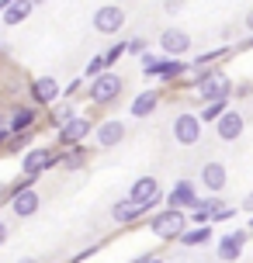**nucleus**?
I'll return each instance as SVG.
<instances>
[{"mask_svg": "<svg viewBox=\"0 0 253 263\" xmlns=\"http://www.w3.org/2000/svg\"><path fill=\"white\" fill-rule=\"evenodd\" d=\"M31 4H35V7H42V4H49V0H31Z\"/></svg>", "mask_w": 253, "mask_h": 263, "instance_id": "nucleus-47", "label": "nucleus"}, {"mask_svg": "<svg viewBox=\"0 0 253 263\" xmlns=\"http://www.w3.org/2000/svg\"><path fill=\"white\" fill-rule=\"evenodd\" d=\"M236 215H240V208H232V204H222V208L212 215V225H215V222H232Z\"/></svg>", "mask_w": 253, "mask_h": 263, "instance_id": "nucleus-31", "label": "nucleus"}, {"mask_svg": "<svg viewBox=\"0 0 253 263\" xmlns=\"http://www.w3.org/2000/svg\"><path fill=\"white\" fill-rule=\"evenodd\" d=\"M246 49H253V35H246V39L236 45V52H246Z\"/></svg>", "mask_w": 253, "mask_h": 263, "instance_id": "nucleus-39", "label": "nucleus"}, {"mask_svg": "<svg viewBox=\"0 0 253 263\" xmlns=\"http://www.w3.org/2000/svg\"><path fill=\"white\" fill-rule=\"evenodd\" d=\"M201 187H205L208 194H222V191L229 187V170H226V163H219V159L205 163V166H201Z\"/></svg>", "mask_w": 253, "mask_h": 263, "instance_id": "nucleus-16", "label": "nucleus"}, {"mask_svg": "<svg viewBox=\"0 0 253 263\" xmlns=\"http://www.w3.org/2000/svg\"><path fill=\"white\" fill-rule=\"evenodd\" d=\"M31 11H35V4L31 0H17V4H11L7 11H4V25H25L28 17H31Z\"/></svg>", "mask_w": 253, "mask_h": 263, "instance_id": "nucleus-24", "label": "nucleus"}, {"mask_svg": "<svg viewBox=\"0 0 253 263\" xmlns=\"http://www.w3.org/2000/svg\"><path fill=\"white\" fill-rule=\"evenodd\" d=\"M208 242H212V225H187V232L180 236V246H187V250H198Z\"/></svg>", "mask_w": 253, "mask_h": 263, "instance_id": "nucleus-22", "label": "nucleus"}, {"mask_svg": "<svg viewBox=\"0 0 253 263\" xmlns=\"http://www.w3.org/2000/svg\"><path fill=\"white\" fill-rule=\"evenodd\" d=\"M121 55H125V42H115V45H111V49L104 52V63H107V69H111V66L118 63Z\"/></svg>", "mask_w": 253, "mask_h": 263, "instance_id": "nucleus-32", "label": "nucleus"}, {"mask_svg": "<svg viewBox=\"0 0 253 263\" xmlns=\"http://www.w3.org/2000/svg\"><path fill=\"white\" fill-rule=\"evenodd\" d=\"M149 232L163 242H180V236L187 232V211L177 208H163L149 215Z\"/></svg>", "mask_w": 253, "mask_h": 263, "instance_id": "nucleus-1", "label": "nucleus"}, {"mask_svg": "<svg viewBox=\"0 0 253 263\" xmlns=\"http://www.w3.org/2000/svg\"><path fill=\"white\" fill-rule=\"evenodd\" d=\"M198 204V184L194 180H177V184L167 191V208H177V211H191Z\"/></svg>", "mask_w": 253, "mask_h": 263, "instance_id": "nucleus-14", "label": "nucleus"}, {"mask_svg": "<svg viewBox=\"0 0 253 263\" xmlns=\"http://www.w3.org/2000/svg\"><path fill=\"white\" fill-rule=\"evenodd\" d=\"M163 11L167 14H180L184 11V0H163Z\"/></svg>", "mask_w": 253, "mask_h": 263, "instance_id": "nucleus-33", "label": "nucleus"}, {"mask_svg": "<svg viewBox=\"0 0 253 263\" xmlns=\"http://www.w3.org/2000/svg\"><path fill=\"white\" fill-rule=\"evenodd\" d=\"M240 211H250V218H253V191H250V194H246V197H243Z\"/></svg>", "mask_w": 253, "mask_h": 263, "instance_id": "nucleus-38", "label": "nucleus"}, {"mask_svg": "<svg viewBox=\"0 0 253 263\" xmlns=\"http://www.w3.org/2000/svg\"><path fill=\"white\" fill-rule=\"evenodd\" d=\"M232 93H236V97H250V93H253V83H236V90H232Z\"/></svg>", "mask_w": 253, "mask_h": 263, "instance_id": "nucleus-35", "label": "nucleus"}, {"mask_svg": "<svg viewBox=\"0 0 253 263\" xmlns=\"http://www.w3.org/2000/svg\"><path fill=\"white\" fill-rule=\"evenodd\" d=\"M35 125H39V111L31 104H17L11 111V135H25V132H35Z\"/></svg>", "mask_w": 253, "mask_h": 263, "instance_id": "nucleus-19", "label": "nucleus"}, {"mask_svg": "<svg viewBox=\"0 0 253 263\" xmlns=\"http://www.w3.org/2000/svg\"><path fill=\"white\" fill-rule=\"evenodd\" d=\"M7 208H11L17 218H31V215L42 208V194L35 191V187H31V191H21V194L11 197V204H7Z\"/></svg>", "mask_w": 253, "mask_h": 263, "instance_id": "nucleus-20", "label": "nucleus"}, {"mask_svg": "<svg viewBox=\"0 0 253 263\" xmlns=\"http://www.w3.org/2000/svg\"><path fill=\"white\" fill-rule=\"evenodd\" d=\"M226 111H229V101H212V104H201V115H198V118H201V125H208V121L215 125V121L222 118Z\"/></svg>", "mask_w": 253, "mask_h": 263, "instance_id": "nucleus-26", "label": "nucleus"}, {"mask_svg": "<svg viewBox=\"0 0 253 263\" xmlns=\"http://www.w3.org/2000/svg\"><path fill=\"white\" fill-rule=\"evenodd\" d=\"M191 52V35L184 28H163L160 31V55L163 59H184Z\"/></svg>", "mask_w": 253, "mask_h": 263, "instance_id": "nucleus-10", "label": "nucleus"}, {"mask_svg": "<svg viewBox=\"0 0 253 263\" xmlns=\"http://www.w3.org/2000/svg\"><path fill=\"white\" fill-rule=\"evenodd\" d=\"M0 204H11V184H0Z\"/></svg>", "mask_w": 253, "mask_h": 263, "instance_id": "nucleus-37", "label": "nucleus"}, {"mask_svg": "<svg viewBox=\"0 0 253 263\" xmlns=\"http://www.w3.org/2000/svg\"><path fill=\"white\" fill-rule=\"evenodd\" d=\"M135 263H163V256H153V253H146V256H139Z\"/></svg>", "mask_w": 253, "mask_h": 263, "instance_id": "nucleus-40", "label": "nucleus"}, {"mask_svg": "<svg viewBox=\"0 0 253 263\" xmlns=\"http://www.w3.org/2000/svg\"><path fill=\"white\" fill-rule=\"evenodd\" d=\"M87 163H91V153L83 145L63 149V170H87Z\"/></svg>", "mask_w": 253, "mask_h": 263, "instance_id": "nucleus-25", "label": "nucleus"}, {"mask_svg": "<svg viewBox=\"0 0 253 263\" xmlns=\"http://www.w3.org/2000/svg\"><path fill=\"white\" fill-rule=\"evenodd\" d=\"M7 125H11V115H4V111H0V132H7Z\"/></svg>", "mask_w": 253, "mask_h": 263, "instance_id": "nucleus-42", "label": "nucleus"}, {"mask_svg": "<svg viewBox=\"0 0 253 263\" xmlns=\"http://www.w3.org/2000/svg\"><path fill=\"white\" fill-rule=\"evenodd\" d=\"M94 135V121L87 118V115H77L73 121H66L63 128H56V139H59V145L63 149H73V145H83L87 139Z\"/></svg>", "mask_w": 253, "mask_h": 263, "instance_id": "nucleus-8", "label": "nucleus"}, {"mask_svg": "<svg viewBox=\"0 0 253 263\" xmlns=\"http://www.w3.org/2000/svg\"><path fill=\"white\" fill-rule=\"evenodd\" d=\"M243 128H246V118H243L236 107H229L226 115L215 121V135H219L222 142H236V139L243 135Z\"/></svg>", "mask_w": 253, "mask_h": 263, "instance_id": "nucleus-17", "label": "nucleus"}, {"mask_svg": "<svg viewBox=\"0 0 253 263\" xmlns=\"http://www.w3.org/2000/svg\"><path fill=\"white\" fill-rule=\"evenodd\" d=\"M139 63H142V69H149V66L160 63V55H156V52H146V55H139Z\"/></svg>", "mask_w": 253, "mask_h": 263, "instance_id": "nucleus-34", "label": "nucleus"}, {"mask_svg": "<svg viewBox=\"0 0 253 263\" xmlns=\"http://www.w3.org/2000/svg\"><path fill=\"white\" fill-rule=\"evenodd\" d=\"M83 90H87V80H83V77L69 80V83H66V90H63V101H69V97H80Z\"/></svg>", "mask_w": 253, "mask_h": 263, "instance_id": "nucleus-30", "label": "nucleus"}, {"mask_svg": "<svg viewBox=\"0 0 253 263\" xmlns=\"http://www.w3.org/2000/svg\"><path fill=\"white\" fill-rule=\"evenodd\" d=\"M191 73V66L184 63V59H163L156 66H149V69H142V77L146 80H160V83H184V77Z\"/></svg>", "mask_w": 253, "mask_h": 263, "instance_id": "nucleus-9", "label": "nucleus"}, {"mask_svg": "<svg viewBox=\"0 0 253 263\" xmlns=\"http://www.w3.org/2000/svg\"><path fill=\"white\" fill-rule=\"evenodd\" d=\"M28 101H31V107L39 111V107H49L59 104L63 101V87H59V80L52 77V73H45V77H35L31 83H28Z\"/></svg>", "mask_w": 253, "mask_h": 263, "instance_id": "nucleus-5", "label": "nucleus"}, {"mask_svg": "<svg viewBox=\"0 0 253 263\" xmlns=\"http://www.w3.org/2000/svg\"><path fill=\"white\" fill-rule=\"evenodd\" d=\"M246 242H250V229H232V232H226V236H219L215 253H219L222 263H236L243 256V250H246Z\"/></svg>", "mask_w": 253, "mask_h": 263, "instance_id": "nucleus-12", "label": "nucleus"}, {"mask_svg": "<svg viewBox=\"0 0 253 263\" xmlns=\"http://www.w3.org/2000/svg\"><path fill=\"white\" fill-rule=\"evenodd\" d=\"M56 166H63V149L35 145V149H28L21 156V177H31V180H39L42 173L56 170Z\"/></svg>", "mask_w": 253, "mask_h": 263, "instance_id": "nucleus-2", "label": "nucleus"}, {"mask_svg": "<svg viewBox=\"0 0 253 263\" xmlns=\"http://www.w3.org/2000/svg\"><path fill=\"white\" fill-rule=\"evenodd\" d=\"M246 229H250V236H253V218H250V225H246Z\"/></svg>", "mask_w": 253, "mask_h": 263, "instance_id": "nucleus-48", "label": "nucleus"}, {"mask_svg": "<svg viewBox=\"0 0 253 263\" xmlns=\"http://www.w3.org/2000/svg\"><path fill=\"white\" fill-rule=\"evenodd\" d=\"M243 25H246V31H250V35H253V7H250V11H246V17H243Z\"/></svg>", "mask_w": 253, "mask_h": 263, "instance_id": "nucleus-41", "label": "nucleus"}, {"mask_svg": "<svg viewBox=\"0 0 253 263\" xmlns=\"http://www.w3.org/2000/svg\"><path fill=\"white\" fill-rule=\"evenodd\" d=\"M73 118H77V104H73V101H59V104L49 107V125H52V128H63V125L73 121Z\"/></svg>", "mask_w": 253, "mask_h": 263, "instance_id": "nucleus-23", "label": "nucleus"}, {"mask_svg": "<svg viewBox=\"0 0 253 263\" xmlns=\"http://www.w3.org/2000/svg\"><path fill=\"white\" fill-rule=\"evenodd\" d=\"M4 242H7V225L0 222V246H4Z\"/></svg>", "mask_w": 253, "mask_h": 263, "instance_id": "nucleus-45", "label": "nucleus"}, {"mask_svg": "<svg viewBox=\"0 0 253 263\" xmlns=\"http://www.w3.org/2000/svg\"><path fill=\"white\" fill-rule=\"evenodd\" d=\"M28 142H31V132H25V135H11V139L4 142V153H7V156H14V153H21V156H25Z\"/></svg>", "mask_w": 253, "mask_h": 263, "instance_id": "nucleus-27", "label": "nucleus"}, {"mask_svg": "<svg viewBox=\"0 0 253 263\" xmlns=\"http://www.w3.org/2000/svg\"><path fill=\"white\" fill-rule=\"evenodd\" d=\"M125 197L135 201V204H142V208H149V211H156L160 204H167V194H163L160 180H156V177H149V173H146V177H135Z\"/></svg>", "mask_w": 253, "mask_h": 263, "instance_id": "nucleus-4", "label": "nucleus"}, {"mask_svg": "<svg viewBox=\"0 0 253 263\" xmlns=\"http://www.w3.org/2000/svg\"><path fill=\"white\" fill-rule=\"evenodd\" d=\"M170 128H173V142L177 145H198L201 142V118L194 111H180Z\"/></svg>", "mask_w": 253, "mask_h": 263, "instance_id": "nucleus-11", "label": "nucleus"}, {"mask_svg": "<svg viewBox=\"0 0 253 263\" xmlns=\"http://www.w3.org/2000/svg\"><path fill=\"white\" fill-rule=\"evenodd\" d=\"M149 52V42L142 39V35H135V39L125 42V55H146Z\"/></svg>", "mask_w": 253, "mask_h": 263, "instance_id": "nucleus-29", "label": "nucleus"}, {"mask_svg": "<svg viewBox=\"0 0 253 263\" xmlns=\"http://www.w3.org/2000/svg\"><path fill=\"white\" fill-rule=\"evenodd\" d=\"M232 90H236V83L229 80V73H222V69L215 66V69H208L205 83L198 87V97H201V104H212V101H229Z\"/></svg>", "mask_w": 253, "mask_h": 263, "instance_id": "nucleus-6", "label": "nucleus"}, {"mask_svg": "<svg viewBox=\"0 0 253 263\" xmlns=\"http://www.w3.org/2000/svg\"><path fill=\"white\" fill-rule=\"evenodd\" d=\"M222 204H226V201H222L219 194L198 197V204L187 211V222H191V225H212V215H215L219 208H222Z\"/></svg>", "mask_w": 253, "mask_h": 263, "instance_id": "nucleus-18", "label": "nucleus"}, {"mask_svg": "<svg viewBox=\"0 0 253 263\" xmlns=\"http://www.w3.org/2000/svg\"><path fill=\"white\" fill-rule=\"evenodd\" d=\"M11 4H17V0H0V17H4V11H7Z\"/></svg>", "mask_w": 253, "mask_h": 263, "instance_id": "nucleus-43", "label": "nucleus"}, {"mask_svg": "<svg viewBox=\"0 0 253 263\" xmlns=\"http://www.w3.org/2000/svg\"><path fill=\"white\" fill-rule=\"evenodd\" d=\"M121 90H125V80L107 69V73H101L97 80L87 83V101L97 104V107H107V104H115V101L121 97Z\"/></svg>", "mask_w": 253, "mask_h": 263, "instance_id": "nucleus-3", "label": "nucleus"}, {"mask_svg": "<svg viewBox=\"0 0 253 263\" xmlns=\"http://www.w3.org/2000/svg\"><path fill=\"white\" fill-rule=\"evenodd\" d=\"M101 73H107V63H104V52H101V55H94L91 63L83 66V80H87V83H91V80H97V77H101Z\"/></svg>", "mask_w": 253, "mask_h": 263, "instance_id": "nucleus-28", "label": "nucleus"}, {"mask_svg": "<svg viewBox=\"0 0 253 263\" xmlns=\"http://www.w3.org/2000/svg\"><path fill=\"white\" fill-rule=\"evenodd\" d=\"M7 139H11V128H7V132H0V153H4V142H7Z\"/></svg>", "mask_w": 253, "mask_h": 263, "instance_id": "nucleus-44", "label": "nucleus"}, {"mask_svg": "<svg viewBox=\"0 0 253 263\" xmlns=\"http://www.w3.org/2000/svg\"><path fill=\"white\" fill-rule=\"evenodd\" d=\"M149 215H153L149 208L135 204V201H129V197H121V201L111 204V222L115 225H135V222H142V218H149Z\"/></svg>", "mask_w": 253, "mask_h": 263, "instance_id": "nucleus-15", "label": "nucleus"}, {"mask_svg": "<svg viewBox=\"0 0 253 263\" xmlns=\"http://www.w3.org/2000/svg\"><path fill=\"white\" fill-rule=\"evenodd\" d=\"M125 135H129V128H125V121H118V118H104V121L94 125V142L101 145V149H115V145H121Z\"/></svg>", "mask_w": 253, "mask_h": 263, "instance_id": "nucleus-13", "label": "nucleus"}, {"mask_svg": "<svg viewBox=\"0 0 253 263\" xmlns=\"http://www.w3.org/2000/svg\"><path fill=\"white\" fill-rule=\"evenodd\" d=\"M91 253H97V246H87V250H80V253H77V256H73L69 263H83L87 256H91Z\"/></svg>", "mask_w": 253, "mask_h": 263, "instance_id": "nucleus-36", "label": "nucleus"}, {"mask_svg": "<svg viewBox=\"0 0 253 263\" xmlns=\"http://www.w3.org/2000/svg\"><path fill=\"white\" fill-rule=\"evenodd\" d=\"M125 7H118V4H104V7H97L91 17V25L97 35H118L121 28H125Z\"/></svg>", "mask_w": 253, "mask_h": 263, "instance_id": "nucleus-7", "label": "nucleus"}, {"mask_svg": "<svg viewBox=\"0 0 253 263\" xmlns=\"http://www.w3.org/2000/svg\"><path fill=\"white\" fill-rule=\"evenodd\" d=\"M160 101H163L160 90H142V93H135L132 104H129V115H132V118H149V115L160 107Z\"/></svg>", "mask_w": 253, "mask_h": 263, "instance_id": "nucleus-21", "label": "nucleus"}, {"mask_svg": "<svg viewBox=\"0 0 253 263\" xmlns=\"http://www.w3.org/2000/svg\"><path fill=\"white\" fill-rule=\"evenodd\" d=\"M14 263H39V260H35V256H17Z\"/></svg>", "mask_w": 253, "mask_h": 263, "instance_id": "nucleus-46", "label": "nucleus"}]
</instances>
